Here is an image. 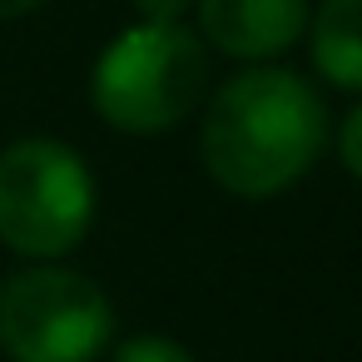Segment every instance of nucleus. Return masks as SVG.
Returning a JSON list of instances; mask_svg holds the SVG:
<instances>
[{
  "instance_id": "obj_1",
  "label": "nucleus",
  "mask_w": 362,
  "mask_h": 362,
  "mask_svg": "<svg viewBox=\"0 0 362 362\" xmlns=\"http://www.w3.org/2000/svg\"><path fill=\"white\" fill-rule=\"evenodd\" d=\"M199 144L214 184L238 199H273L322 154L327 110L293 70H243L214 95Z\"/></svg>"
},
{
  "instance_id": "obj_2",
  "label": "nucleus",
  "mask_w": 362,
  "mask_h": 362,
  "mask_svg": "<svg viewBox=\"0 0 362 362\" xmlns=\"http://www.w3.org/2000/svg\"><path fill=\"white\" fill-rule=\"evenodd\" d=\"M209 85V55L204 40L184 25H129L110 40V50L95 60L90 100L105 115V124L124 134H159L194 115Z\"/></svg>"
},
{
  "instance_id": "obj_3",
  "label": "nucleus",
  "mask_w": 362,
  "mask_h": 362,
  "mask_svg": "<svg viewBox=\"0 0 362 362\" xmlns=\"http://www.w3.org/2000/svg\"><path fill=\"white\" fill-rule=\"evenodd\" d=\"M95 218V179L60 139H16L0 149V243L21 258L55 263L80 248Z\"/></svg>"
},
{
  "instance_id": "obj_4",
  "label": "nucleus",
  "mask_w": 362,
  "mask_h": 362,
  "mask_svg": "<svg viewBox=\"0 0 362 362\" xmlns=\"http://www.w3.org/2000/svg\"><path fill=\"white\" fill-rule=\"evenodd\" d=\"M110 332V298L75 268L35 263L0 283V347L16 362H95Z\"/></svg>"
},
{
  "instance_id": "obj_5",
  "label": "nucleus",
  "mask_w": 362,
  "mask_h": 362,
  "mask_svg": "<svg viewBox=\"0 0 362 362\" xmlns=\"http://www.w3.org/2000/svg\"><path fill=\"white\" fill-rule=\"evenodd\" d=\"M308 30V0H199V40L233 60L283 55Z\"/></svg>"
},
{
  "instance_id": "obj_6",
  "label": "nucleus",
  "mask_w": 362,
  "mask_h": 362,
  "mask_svg": "<svg viewBox=\"0 0 362 362\" xmlns=\"http://www.w3.org/2000/svg\"><path fill=\"white\" fill-rule=\"evenodd\" d=\"M313 65L337 90H362V0H322L313 16Z\"/></svg>"
},
{
  "instance_id": "obj_7",
  "label": "nucleus",
  "mask_w": 362,
  "mask_h": 362,
  "mask_svg": "<svg viewBox=\"0 0 362 362\" xmlns=\"http://www.w3.org/2000/svg\"><path fill=\"white\" fill-rule=\"evenodd\" d=\"M115 362H194L189 357V347L184 342H174V337H129V342H119V352H115Z\"/></svg>"
},
{
  "instance_id": "obj_8",
  "label": "nucleus",
  "mask_w": 362,
  "mask_h": 362,
  "mask_svg": "<svg viewBox=\"0 0 362 362\" xmlns=\"http://www.w3.org/2000/svg\"><path fill=\"white\" fill-rule=\"evenodd\" d=\"M337 154H342L347 174H352V179H362V105L342 119V129H337Z\"/></svg>"
},
{
  "instance_id": "obj_9",
  "label": "nucleus",
  "mask_w": 362,
  "mask_h": 362,
  "mask_svg": "<svg viewBox=\"0 0 362 362\" xmlns=\"http://www.w3.org/2000/svg\"><path fill=\"white\" fill-rule=\"evenodd\" d=\"M189 6H194V0H134V11H139L149 25H169V21H179Z\"/></svg>"
},
{
  "instance_id": "obj_10",
  "label": "nucleus",
  "mask_w": 362,
  "mask_h": 362,
  "mask_svg": "<svg viewBox=\"0 0 362 362\" xmlns=\"http://www.w3.org/2000/svg\"><path fill=\"white\" fill-rule=\"evenodd\" d=\"M40 6H45V0H0V21H21V16H30Z\"/></svg>"
}]
</instances>
